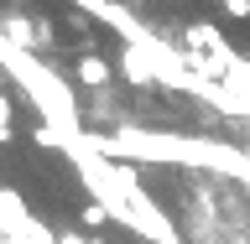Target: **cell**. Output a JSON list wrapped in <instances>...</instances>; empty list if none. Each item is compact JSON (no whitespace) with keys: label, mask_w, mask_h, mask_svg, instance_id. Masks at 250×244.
I'll return each mask as SVG.
<instances>
[{"label":"cell","mask_w":250,"mask_h":244,"mask_svg":"<svg viewBox=\"0 0 250 244\" xmlns=\"http://www.w3.org/2000/svg\"><path fill=\"white\" fill-rule=\"evenodd\" d=\"M219 5H224L234 21H245V16H250V0H219Z\"/></svg>","instance_id":"6"},{"label":"cell","mask_w":250,"mask_h":244,"mask_svg":"<svg viewBox=\"0 0 250 244\" xmlns=\"http://www.w3.org/2000/svg\"><path fill=\"white\" fill-rule=\"evenodd\" d=\"M68 26H73L78 37H89V11H78V5H73V11H68Z\"/></svg>","instance_id":"5"},{"label":"cell","mask_w":250,"mask_h":244,"mask_svg":"<svg viewBox=\"0 0 250 244\" xmlns=\"http://www.w3.org/2000/svg\"><path fill=\"white\" fill-rule=\"evenodd\" d=\"M104 218H109V208H104V203H89V208H83V224H89V229H99Z\"/></svg>","instance_id":"4"},{"label":"cell","mask_w":250,"mask_h":244,"mask_svg":"<svg viewBox=\"0 0 250 244\" xmlns=\"http://www.w3.org/2000/svg\"><path fill=\"white\" fill-rule=\"evenodd\" d=\"M120 73L136 83V89H156V73H151V57L141 52V47H125L120 52Z\"/></svg>","instance_id":"2"},{"label":"cell","mask_w":250,"mask_h":244,"mask_svg":"<svg viewBox=\"0 0 250 244\" xmlns=\"http://www.w3.org/2000/svg\"><path fill=\"white\" fill-rule=\"evenodd\" d=\"M78 83H83V89H94V94H104L109 89V78H115V68H109L104 57H99V52H83V57H78Z\"/></svg>","instance_id":"1"},{"label":"cell","mask_w":250,"mask_h":244,"mask_svg":"<svg viewBox=\"0 0 250 244\" xmlns=\"http://www.w3.org/2000/svg\"><path fill=\"white\" fill-rule=\"evenodd\" d=\"M0 140H16V109L0 104Z\"/></svg>","instance_id":"3"}]
</instances>
